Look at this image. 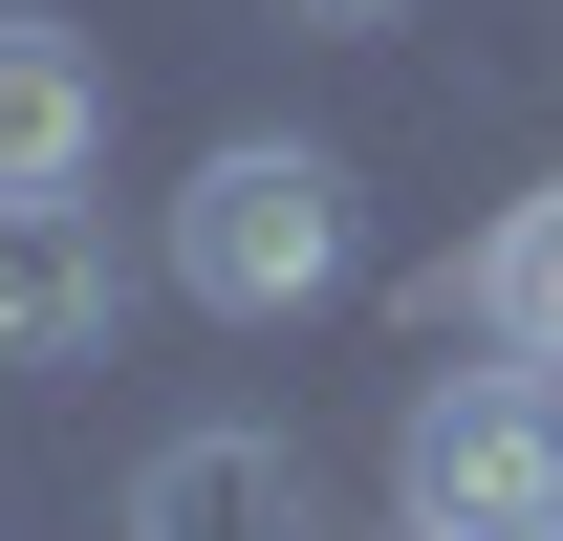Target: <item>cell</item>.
<instances>
[{
	"instance_id": "1",
	"label": "cell",
	"mask_w": 563,
	"mask_h": 541,
	"mask_svg": "<svg viewBox=\"0 0 563 541\" xmlns=\"http://www.w3.org/2000/svg\"><path fill=\"white\" fill-rule=\"evenodd\" d=\"M174 281H196L217 325H303V303L347 281V152H303V131L196 152V196H174Z\"/></svg>"
},
{
	"instance_id": "2",
	"label": "cell",
	"mask_w": 563,
	"mask_h": 541,
	"mask_svg": "<svg viewBox=\"0 0 563 541\" xmlns=\"http://www.w3.org/2000/svg\"><path fill=\"white\" fill-rule=\"evenodd\" d=\"M390 498H412V541H520L563 520V368H433L412 433H390Z\"/></svg>"
},
{
	"instance_id": "3",
	"label": "cell",
	"mask_w": 563,
	"mask_h": 541,
	"mask_svg": "<svg viewBox=\"0 0 563 541\" xmlns=\"http://www.w3.org/2000/svg\"><path fill=\"white\" fill-rule=\"evenodd\" d=\"M109 325H131V261H109V217H87V196L0 217V368H22V390H66V368H109Z\"/></svg>"
},
{
	"instance_id": "4",
	"label": "cell",
	"mask_w": 563,
	"mask_h": 541,
	"mask_svg": "<svg viewBox=\"0 0 563 541\" xmlns=\"http://www.w3.org/2000/svg\"><path fill=\"white\" fill-rule=\"evenodd\" d=\"M109 174V66H87L44 0H0V217H44Z\"/></svg>"
},
{
	"instance_id": "5",
	"label": "cell",
	"mask_w": 563,
	"mask_h": 541,
	"mask_svg": "<svg viewBox=\"0 0 563 541\" xmlns=\"http://www.w3.org/2000/svg\"><path fill=\"white\" fill-rule=\"evenodd\" d=\"M131 541H303V455L196 411V433H152L131 455Z\"/></svg>"
},
{
	"instance_id": "6",
	"label": "cell",
	"mask_w": 563,
	"mask_h": 541,
	"mask_svg": "<svg viewBox=\"0 0 563 541\" xmlns=\"http://www.w3.org/2000/svg\"><path fill=\"white\" fill-rule=\"evenodd\" d=\"M455 303H477V346H498V368H563V174L498 217L477 261H455Z\"/></svg>"
},
{
	"instance_id": "7",
	"label": "cell",
	"mask_w": 563,
	"mask_h": 541,
	"mask_svg": "<svg viewBox=\"0 0 563 541\" xmlns=\"http://www.w3.org/2000/svg\"><path fill=\"white\" fill-rule=\"evenodd\" d=\"M282 22H412V0H282Z\"/></svg>"
},
{
	"instance_id": "8",
	"label": "cell",
	"mask_w": 563,
	"mask_h": 541,
	"mask_svg": "<svg viewBox=\"0 0 563 541\" xmlns=\"http://www.w3.org/2000/svg\"><path fill=\"white\" fill-rule=\"evenodd\" d=\"M520 541H563V520H520Z\"/></svg>"
}]
</instances>
